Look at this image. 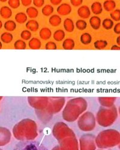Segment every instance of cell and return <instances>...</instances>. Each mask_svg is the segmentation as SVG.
Returning <instances> with one entry per match:
<instances>
[{
	"mask_svg": "<svg viewBox=\"0 0 120 150\" xmlns=\"http://www.w3.org/2000/svg\"><path fill=\"white\" fill-rule=\"evenodd\" d=\"M116 7V3L114 0H106L103 3V8L107 11H112Z\"/></svg>",
	"mask_w": 120,
	"mask_h": 150,
	"instance_id": "8fae6325",
	"label": "cell"
},
{
	"mask_svg": "<svg viewBox=\"0 0 120 150\" xmlns=\"http://www.w3.org/2000/svg\"><path fill=\"white\" fill-rule=\"evenodd\" d=\"M71 4L75 7H79L83 3V0H70Z\"/></svg>",
	"mask_w": 120,
	"mask_h": 150,
	"instance_id": "f546056e",
	"label": "cell"
},
{
	"mask_svg": "<svg viewBox=\"0 0 120 150\" xmlns=\"http://www.w3.org/2000/svg\"><path fill=\"white\" fill-rule=\"evenodd\" d=\"M27 15L31 19H35L38 16L39 11L38 10L34 7H28L27 10Z\"/></svg>",
	"mask_w": 120,
	"mask_h": 150,
	"instance_id": "9a60e30c",
	"label": "cell"
},
{
	"mask_svg": "<svg viewBox=\"0 0 120 150\" xmlns=\"http://www.w3.org/2000/svg\"><path fill=\"white\" fill-rule=\"evenodd\" d=\"M8 4L11 8L16 9L20 6V0H8Z\"/></svg>",
	"mask_w": 120,
	"mask_h": 150,
	"instance_id": "4316f807",
	"label": "cell"
},
{
	"mask_svg": "<svg viewBox=\"0 0 120 150\" xmlns=\"http://www.w3.org/2000/svg\"><path fill=\"white\" fill-rule=\"evenodd\" d=\"M0 15L4 19H9L12 16V10L7 6H4L0 9Z\"/></svg>",
	"mask_w": 120,
	"mask_h": 150,
	"instance_id": "9c48e42d",
	"label": "cell"
},
{
	"mask_svg": "<svg viewBox=\"0 0 120 150\" xmlns=\"http://www.w3.org/2000/svg\"><path fill=\"white\" fill-rule=\"evenodd\" d=\"M32 2V0H21L22 4L25 7L30 6Z\"/></svg>",
	"mask_w": 120,
	"mask_h": 150,
	"instance_id": "1f68e13d",
	"label": "cell"
},
{
	"mask_svg": "<svg viewBox=\"0 0 120 150\" xmlns=\"http://www.w3.org/2000/svg\"><path fill=\"white\" fill-rule=\"evenodd\" d=\"M13 39V36L11 33H4L1 35V40L4 43H10Z\"/></svg>",
	"mask_w": 120,
	"mask_h": 150,
	"instance_id": "ffe728a7",
	"label": "cell"
},
{
	"mask_svg": "<svg viewBox=\"0 0 120 150\" xmlns=\"http://www.w3.org/2000/svg\"><path fill=\"white\" fill-rule=\"evenodd\" d=\"M32 3L36 7H41L44 4V0H32Z\"/></svg>",
	"mask_w": 120,
	"mask_h": 150,
	"instance_id": "f1b7e54d",
	"label": "cell"
},
{
	"mask_svg": "<svg viewBox=\"0 0 120 150\" xmlns=\"http://www.w3.org/2000/svg\"><path fill=\"white\" fill-rule=\"evenodd\" d=\"M56 11L59 15L62 16H66L71 13V7L70 4L63 3L58 7Z\"/></svg>",
	"mask_w": 120,
	"mask_h": 150,
	"instance_id": "7a4b0ae2",
	"label": "cell"
},
{
	"mask_svg": "<svg viewBox=\"0 0 120 150\" xmlns=\"http://www.w3.org/2000/svg\"><path fill=\"white\" fill-rule=\"evenodd\" d=\"M45 49L47 50H55L57 49V46L55 42H49L46 43L45 45Z\"/></svg>",
	"mask_w": 120,
	"mask_h": 150,
	"instance_id": "83f0119b",
	"label": "cell"
},
{
	"mask_svg": "<svg viewBox=\"0 0 120 150\" xmlns=\"http://www.w3.org/2000/svg\"><path fill=\"white\" fill-rule=\"evenodd\" d=\"M80 42L85 45H89L91 43L92 41V37L90 34L88 33H85L81 35L80 38Z\"/></svg>",
	"mask_w": 120,
	"mask_h": 150,
	"instance_id": "5bb4252c",
	"label": "cell"
},
{
	"mask_svg": "<svg viewBox=\"0 0 120 150\" xmlns=\"http://www.w3.org/2000/svg\"><path fill=\"white\" fill-rule=\"evenodd\" d=\"M50 2L54 6H58L61 3L62 0H50Z\"/></svg>",
	"mask_w": 120,
	"mask_h": 150,
	"instance_id": "d6a6232c",
	"label": "cell"
},
{
	"mask_svg": "<svg viewBox=\"0 0 120 150\" xmlns=\"http://www.w3.org/2000/svg\"><path fill=\"white\" fill-rule=\"evenodd\" d=\"M75 46V42L72 39H66L63 43V47L66 50H72Z\"/></svg>",
	"mask_w": 120,
	"mask_h": 150,
	"instance_id": "4fadbf2b",
	"label": "cell"
},
{
	"mask_svg": "<svg viewBox=\"0 0 120 150\" xmlns=\"http://www.w3.org/2000/svg\"><path fill=\"white\" fill-rule=\"evenodd\" d=\"M40 38L44 40L49 39L52 35V31L48 28H43L39 32Z\"/></svg>",
	"mask_w": 120,
	"mask_h": 150,
	"instance_id": "ba28073f",
	"label": "cell"
},
{
	"mask_svg": "<svg viewBox=\"0 0 120 150\" xmlns=\"http://www.w3.org/2000/svg\"><path fill=\"white\" fill-rule=\"evenodd\" d=\"M111 18L114 21H120V9H115L110 13Z\"/></svg>",
	"mask_w": 120,
	"mask_h": 150,
	"instance_id": "d4e9b609",
	"label": "cell"
},
{
	"mask_svg": "<svg viewBox=\"0 0 120 150\" xmlns=\"http://www.w3.org/2000/svg\"><path fill=\"white\" fill-rule=\"evenodd\" d=\"M114 31L116 34H120V22L116 23L114 26Z\"/></svg>",
	"mask_w": 120,
	"mask_h": 150,
	"instance_id": "4dcf8cb0",
	"label": "cell"
},
{
	"mask_svg": "<svg viewBox=\"0 0 120 150\" xmlns=\"http://www.w3.org/2000/svg\"><path fill=\"white\" fill-rule=\"evenodd\" d=\"M2 47H3V45H2V43L0 42V49H1V48H2Z\"/></svg>",
	"mask_w": 120,
	"mask_h": 150,
	"instance_id": "8d00e7d4",
	"label": "cell"
},
{
	"mask_svg": "<svg viewBox=\"0 0 120 150\" xmlns=\"http://www.w3.org/2000/svg\"><path fill=\"white\" fill-rule=\"evenodd\" d=\"M14 47L15 49H25L27 47V45L24 41L22 40H18L15 42Z\"/></svg>",
	"mask_w": 120,
	"mask_h": 150,
	"instance_id": "cb8c5ba5",
	"label": "cell"
},
{
	"mask_svg": "<svg viewBox=\"0 0 120 150\" xmlns=\"http://www.w3.org/2000/svg\"><path fill=\"white\" fill-rule=\"evenodd\" d=\"M54 7L51 5L47 4L42 10V14L46 16H51L54 12Z\"/></svg>",
	"mask_w": 120,
	"mask_h": 150,
	"instance_id": "7402d4cb",
	"label": "cell"
},
{
	"mask_svg": "<svg viewBox=\"0 0 120 150\" xmlns=\"http://www.w3.org/2000/svg\"><path fill=\"white\" fill-rule=\"evenodd\" d=\"M91 9L92 13L95 15H100L103 11V6L102 4L98 1L94 2L92 4Z\"/></svg>",
	"mask_w": 120,
	"mask_h": 150,
	"instance_id": "5b68a950",
	"label": "cell"
},
{
	"mask_svg": "<svg viewBox=\"0 0 120 150\" xmlns=\"http://www.w3.org/2000/svg\"><path fill=\"white\" fill-rule=\"evenodd\" d=\"M66 36L65 32L63 30H58L54 33V39L56 42L62 41Z\"/></svg>",
	"mask_w": 120,
	"mask_h": 150,
	"instance_id": "2e32d148",
	"label": "cell"
},
{
	"mask_svg": "<svg viewBox=\"0 0 120 150\" xmlns=\"http://www.w3.org/2000/svg\"><path fill=\"white\" fill-rule=\"evenodd\" d=\"M90 24L92 29L97 30L100 28L101 26V19L97 16H92L89 21Z\"/></svg>",
	"mask_w": 120,
	"mask_h": 150,
	"instance_id": "277c9868",
	"label": "cell"
},
{
	"mask_svg": "<svg viewBox=\"0 0 120 150\" xmlns=\"http://www.w3.org/2000/svg\"><path fill=\"white\" fill-rule=\"evenodd\" d=\"M28 46L31 49H39L42 46V43L39 39L34 37L30 40Z\"/></svg>",
	"mask_w": 120,
	"mask_h": 150,
	"instance_id": "30bf717a",
	"label": "cell"
},
{
	"mask_svg": "<svg viewBox=\"0 0 120 150\" xmlns=\"http://www.w3.org/2000/svg\"><path fill=\"white\" fill-rule=\"evenodd\" d=\"M49 23L53 27L59 26L62 22L61 18L58 15H54L51 16L49 19Z\"/></svg>",
	"mask_w": 120,
	"mask_h": 150,
	"instance_id": "7c38bea8",
	"label": "cell"
},
{
	"mask_svg": "<svg viewBox=\"0 0 120 150\" xmlns=\"http://www.w3.org/2000/svg\"><path fill=\"white\" fill-rule=\"evenodd\" d=\"M4 27L8 31H13L16 28V23L13 21L8 20L5 22Z\"/></svg>",
	"mask_w": 120,
	"mask_h": 150,
	"instance_id": "d6986e66",
	"label": "cell"
},
{
	"mask_svg": "<svg viewBox=\"0 0 120 150\" xmlns=\"http://www.w3.org/2000/svg\"><path fill=\"white\" fill-rule=\"evenodd\" d=\"M26 27L31 31H37L39 28V24L37 21L31 19L28 21L26 23Z\"/></svg>",
	"mask_w": 120,
	"mask_h": 150,
	"instance_id": "8992f818",
	"label": "cell"
},
{
	"mask_svg": "<svg viewBox=\"0 0 120 150\" xmlns=\"http://www.w3.org/2000/svg\"><path fill=\"white\" fill-rule=\"evenodd\" d=\"M32 34L30 30H23L20 33L21 38L24 40H28L31 39Z\"/></svg>",
	"mask_w": 120,
	"mask_h": 150,
	"instance_id": "484cf974",
	"label": "cell"
},
{
	"mask_svg": "<svg viewBox=\"0 0 120 150\" xmlns=\"http://www.w3.org/2000/svg\"><path fill=\"white\" fill-rule=\"evenodd\" d=\"M87 22L83 19L78 20L76 22V27L79 30L83 31L87 28Z\"/></svg>",
	"mask_w": 120,
	"mask_h": 150,
	"instance_id": "603a6c76",
	"label": "cell"
},
{
	"mask_svg": "<svg viewBox=\"0 0 120 150\" xmlns=\"http://www.w3.org/2000/svg\"><path fill=\"white\" fill-rule=\"evenodd\" d=\"M27 15L23 13V12H20L16 15L15 16V21L17 22V23L20 24L25 23L27 21Z\"/></svg>",
	"mask_w": 120,
	"mask_h": 150,
	"instance_id": "e0dca14e",
	"label": "cell"
},
{
	"mask_svg": "<svg viewBox=\"0 0 120 150\" xmlns=\"http://www.w3.org/2000/svg\"><path fill=\"white\" fill-rule=\"evenodd\" d=\"M114 25V22L113 20L109 18L104 19L102 22V26L103 28L106 30H111Z\"/></svg>",
	"mask_w": 120,
	"mask_h": 150,
	"instance_id": "ac0fdd59",
	"label": "cell"
},
{
	"mask_svg": "<svg viewBox=\"0 0 120 150\" xmlns=\"http://www.w3.org/2000/svg\"><path fill=\"white\" fill-rule=\"evenodd\" d=\"M112 50H120V46L118 45H114L111 47Z\"/></svg>",
	"mask_w": 120,
	"mask_h": 150,
	"instance_id": "836d02e7",
	"label": "cell"
},
{
	"mask_svg": "<svg viewBox=\"0 0 120 150\" xmlns=\"http://www.w3.org/2000/svg\"><path fill=\"white\" fill-rule=\"evenodd\" d=\"M14 150H48L44 145L34 141H27L20 142Z\"/></svg>",
	"mask_w": 120,
	"mask_h": 150,
	"instance_id": "6da1fadb",
	"label": "cell"
},
{
	"mask_svg": "<svg viewBox=\"0 0 120 150\" xmlns=\"http://www.w3.org/2000/svg\"><path fill=\"white\" fill-rule=\"evenodd\" d=\"M2 27H3V23H2L1 21L0 20V29H1Z\"/></svg>",
	"mask_w": 120,
	"mask_h": 150,
	"instance_id": "d590c367",
	"label": "cell"
},
{
	"mask_svg": "<svg viewBox=\"0 0 120 150\" xmlns=\"http://www.w3.org/2000/svg\"><path fill=\"white\" fill-rule=\"evenodd\" d=\"M78 14L82 19H88L91 15V11L88 6H82L78 8Z\"/></svg>",
	"mask_w": 120,
	"mask_h": 150,
	"instance_id": "3957f363",
	"label": "cell"
},
{
	"mask_svg": "<svg viewBox=\"0 0 120 150\" xmlns=\"http://www.w3.org/2000/svg\"><path fill=\"white\" fill-rule=\"evenodd\" d=\"M108 45V43L106 40H99L95 41L94 43V46L96 49L102 50L105 49Z\"/></svg>",
	"mask_w": 120,
	"mask_h": 150,
	"instance_id": "44dd1931",
	"label": "cell"
},
{
	"mask_svg": "<svg viewBox=\"0 0 120 150\" xmlns=\"http://www.w3.org/2000/svg\"><path fill=\"white\" fill-rule=\"evenodd\" d=\"M64 27L66 31L68 33L73 32L75 30V23L71 19L67 18L64 21Z\"/></svg>",
	"mask_w": 120,
	"mask_h": 150,
	"instance_id": "52a82bcc",
	"label": "cell"
},
{
	"mask_svg": "<svg viewBox=\"0 0 120 150\" xmlns=\"http://www.w3.org/2000/svg\"><path fill=\"white\" fill-rule=\"evenodd\" d=\"M116 43L118 44V46H120V35L117 37V39H116Z\"/></svg>",
	"mask_w": 120,
	"mask_h": 150,
	"instance_id": "e575fe53",
	"label": "cell"
},
{
	"mask_svg": "<svg viewBox=\"0 0 120 150\" xmlns=\"http://www.w3.org/2000/svg\"><path fill=\"white\" fill-rule=\"evenodd\" d=\"M7 1V0H0V1H1L3 3H4V2H6Z\"/></svg>",
	"mask_w": 120,
	"mask_h": 150,
	"instance_id": "74e56055",
	"label": "cell"
}]
</instances>
